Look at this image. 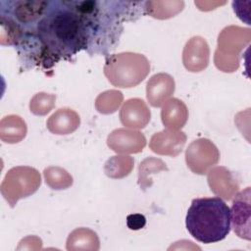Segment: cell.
Wrapping results in <instances>:
<instances>
[{
	"label": "cell",
	"mask_w": 251,
	"mask_h": 251,
	"mask_svg": "<svg viewBox=\"0 0 251 251\" xmlns=\"http://www.w3.org/2000/svg\"><path fill=\"white\" fill-rule=\"evenodd\" d=\"M49 8L37 24V35L46 55L70 57L87 47L90 19L79 14L73 5Z\"/></svg>",
	"instance_id": "1"
},
{
	"label": "cell",
	"mask_w": 251,
	"mask_h": 251,
	"mask_svg": "<svg viewBox=\"0 0 251 251\" xmlns=\"http://www.w3.org/2000/svg\"><path fill=\"white\" fill-rule=\"evenodd\" d=\"M230 210L220 197H203L192 200L185 226L197 241L210 244L226 237L230 231Z\"/></svg>",
	"instance_id": "2"
},
{
	"label": "cell",
	"mask_w": 251,
	"mask_h": 251,
	"mask_svg": "<svg viewBox=\"0 0 251 251\" xmlns=\"http://www.w3.org/2000/svg\"><path fill=\"white\" fill-rule=\"evenodd\" d=\"M149 70V62L143 55L128 52L113 55L104 68L109 81L119 87L135 86L145 78Z\"/></svg>",
	"instance_id": "3"
},
{
	"label": "cell",
	"mask_w": 251,
	"mask_h": 251,
	"mask_svg": "<svg viewBox=\"0 0 251 251\" xmlns=\"http://www.w3.org/2000/svg\"><path fill=\"white\" fill-rule=\"evenodd\" d=\"M250 41V29L239 26L226 27L218 39L215 64L223 72H233L238 68V55Z\"/></svg>",
	"instance_id": "4"
},
{
	"label": "cell",
	"mask_w": 251,
	"mask_h": 251,
	"mask_svg": "<svg viewBox=\"0 0 251 251\" xmlns=\"http://www.w3.org/2000/svg\"><path fill=\"white\" fill-rule=\"evenodd\" d=\"M39 173L29 167H17L11 169L1 185L5 199L14 207L20 198L34 193L40 185Z\"/></svg>",
	"instance_id": "5"
},
{
	"label": "cell",
	"mask_w": 251,
	"mask_h": 251,
	"mask_svg": "<svg viewBox=\"0 0 251 251\" xmlns=\"http://www.w3.org/2000/svg\"><path fill=\"white\" fill-rule=\"evenodd\" d=\"M219 156L217 147L208 139L193 141L185 153L187 166L198 175L206 174L209 168L218 162Z\"/></svg>",
	"instance_id": "6"
},
{
	"label": "cell",
	"mask_w": 251,
	"mask_h": 251,
	"mask_svg": "<svg viewBox=\"0 0 251 251\" xmlns=\"http://www.w3.org/2000/svg\"><path fill=\"white\" fill-rule=\"evenodd\" d=\"M230 213L236 234L245 239H250V187L238 193L233 202Z\"/></svg>",
	"instance_id": "7"
},
{
	"label": "cell",
	"mask_w": 251,
	"mask_h": 251,
	"mask_svg": "<svg viewBox=\"0 0 251 251\" xmlns=\"http://www.w3.org/2000/svg\"><path fill=\"white\" fill-rule=\"evenodd\" d=\"M146 140L142 133L134 130L119 128L108 136V145L115 152L137 153L142 151Z\"/></svg>",
	"instance_id": "8"
},
{
	"label": "cell",
	"mask_w": 251,
	"mask_h": 251,
	"mask_svg": "<svg viewBox=\"0 0 251 251\" xmlns=\"http://www.w3.org/2000/svg\"><path fill=\"white\" fill-rule=\"evenodd\" d=\"M209 62V47L207 42L199 36L192 37L183 50V64L190 72H200Z\"/></svg>",
	"instance_id": "9"
},
{
	"label": "cell",
	"mask_w": 251,
	"mask_h": 251,
	"mask_svg": "<svg viewBox=\"0 0 251 251\" xmlns=\"http://www.w3.org/2000/svg\"><path fill=\"white\" fill-rule=\"evenodd\" d=\"M185 139L186 137L183 132L163 130L152 136L150 147L155 153L176 156L181 151Z\"/></svg>",
	"instance_id": "10"
},
{
	"label": "cell",
	"mask_w": 251,
	"mask_h": 251,
	"mask_svg": "<svg viewBox=\"0 0 251 251\" xmlns=\"http://www.w3.org/2000/svg\"><path fill=\"white\" fill-rule=\"evenodd\" d=\"M120 118L123 125L126 126L142 128L150 120V111L143 100L129 99L124 104Z\"/></svg>",
	"instance_id": "11"
},
{
	"label": "cell",
	"mask_w": 251,
	"mask_h": 251,
	"mask_svg": "<svg viewBox=\"0 0 251 251\" xmlns=\"http://www.w3.org/2000/svg\"><path fill=\"white\" fill-rule=\"evenodd\" d=\"M175 91L174 78L167 74L153 75L147 82L146 93L149 103L154 107H159Z\"/></svg>",
	"instance_id": "12"
},
{
	"label": "cell",
	"mask_w": 251,
	"mask_h": 251,
	"mask_svg": "<svg viewBox=\"0 0 251 251\" xmlns=\"http://www.w3.org/2000/svg\"><path fill=\"white\" fill-rule=\"evenodd\" d=\"M208 182L214 193L227 200L238 190V184L232 178L231 174L223 167L216 168L210 172Z\"/></svg>",
	"instance_id": "13"
},
{
	"label": "cell",
	"mask_w": 251,
	"mask_h": 251,
	"mask_svg": "<svg viewBox=\"0 0 251 251\" xmlns=\"http://www.w3.org/2000/svg\"><path fill=\"white\" fill-rule=\"evenodd\" d=\"M12 4L14 5V17L20 25V24L33 23L42 18L50 3L46 1H16L12 2Z\"/></svg>",
	"instance_id": "14"
},
{
	"label": "cell",
	"mask_w": 251,
	"mask_h": 251,
	"mask_svg": "<svg viewBox=\"0 0 251 251\" xmlns=\"http://www.w3.org/2000/svg\"><path fill=\"white\" fill-rule=\"evenodd\" d=\"M79 126V116L71 109H59L47 122L48 129L56 134H68Z\"/></svg>",
	"instance_id": "15"
},
{
	"label": "cell",
	"mask_w": 251,
	"mask_h": 251,
	"mask_svg": "<svg viewBox=\"0 0 251 251\" xmlns=\"http://www.w3.org/2000/svg\"><path fill=\"white\" fill-rule=\"evenodd\" d=\"M163 124L171 128L182 127L187 120V109L182 101L173 98L165 103L162 109Z\"/></svg>",
	"instance_id": "16"
},
{
	"label": "cell",
	"mask_w": 251,
	"mask_h": 251,
	"mask_svg": "<svg viewBox=\"0 0 251 251\" xmlns=\"http://www.w3.org/2000/svg\"><path fill=\"white\" fill-rule=\"evenodd\" d=\"M25 124L19 116H9L2 120L1 138L5 140V142H19L25 137Z\"/></svg>",
	"instance_id": "17"
},
{
	"label": "cell",
	"mask_w": 251,
	"mask_h": 251,
	"mask_svg": "<svg viewBox=\"0 0 251 251\" xmlns=\"http://www.w3.org/2000/svg\"><path fill=\"white\" fill-rule=\"evenodd\" d=\"M184 8L183 1H147L146 12L156 19H169L178 14Z\"/></svg>",
	"instance_id": "18"
},
{
	"label": "cell",
	"mask_w": 251,
	"mask_h": 251,
	"mask_svg": "<svg viewBox=\"0 0 251 251\" xmlns=\"http://www.w3.org/2000/svg\"><path fill=\"white\" fill-rule=\"evenodd\" d=\"M133 167L130 157L115 156L109 159L105 165V173L110 177H124L127 176Z\"/></svg>",
	"instance_id": "19"
},
{
	"label": "cell",
	"mask_w": 251,
	"mask_h": 251,
	"mask_svg": "<svg viewBox=\"0 0 251 251\" xmlns=\"http://www.w3.org/2000/svg\"><path fill=\"white\" fill-rule=\"evenodd\" d=\"M44 177L46 183L53 189H65L73 183L72 176L65 170L58 167L45 169Z\"/></svg>",
	"instance_id": "20"
},
{
	"label": "cell",
	"mask_w": 251,
	"mask_h": 251,
	"mask_svg": "<svg viewBox=\"0 0 251 251\" xmlns=\"http://www.w3.org/2000/svg\"><path fill=\"white\" fill-rule=\"evenodd\" d=\"M123 100L122 93L116 90L106 91L100 94L96 100V108L100 113L109 114L116 111Z\"/></svg>",
	"instance_id": "21"
},
{
	"label": "cell",
	"mask_w": 251,
	"mask_h": 251,
	"mask_svg": "<svg viewBox=\"0 0 251 251\" xmlns=\"http://www.w3.org/2000/svg\"><path fill=\"white\" fill-rule=\"evenodd\" d=\"M54 101V95L38 93L30 101V111L35 115H45L53 108Z\"/></svg>",
	"instance_id": "22"
},
{
	"label": "cell",
	"mask_w": 251,
	"mask_h": 251,
	"mask_svg": "<svg viewBox=\"0 0 251 251\" xmlns=\"http://www.w3.org/2000/svg\"><path fill=\"white\" fill-rule=\"evenodd\" d=\"M146 225V218L141 214H130L126 217V226L129 229L138 230Z\"/></svg>",
	"instance_id": "23"
},
{
	"label": "cell",
	"mask_w": 251,
	"mask_h": 251,
	"mask_svg": "<svg viewBox=\"0 0 251 251\" xmlns=\"http://www.w3.org/2000/svg\"><path fill=\"white\" fill-rule=\"evenodd\" d=\"M225 3H226V2H211V1H209V2H199V1H195V2H194V4H195L196 6H198L200 10H205V11L211 10V9H215V8H217L218 6L224 5Z\"/></svg>",
	"instance_id": "24"
}]
</instances>
